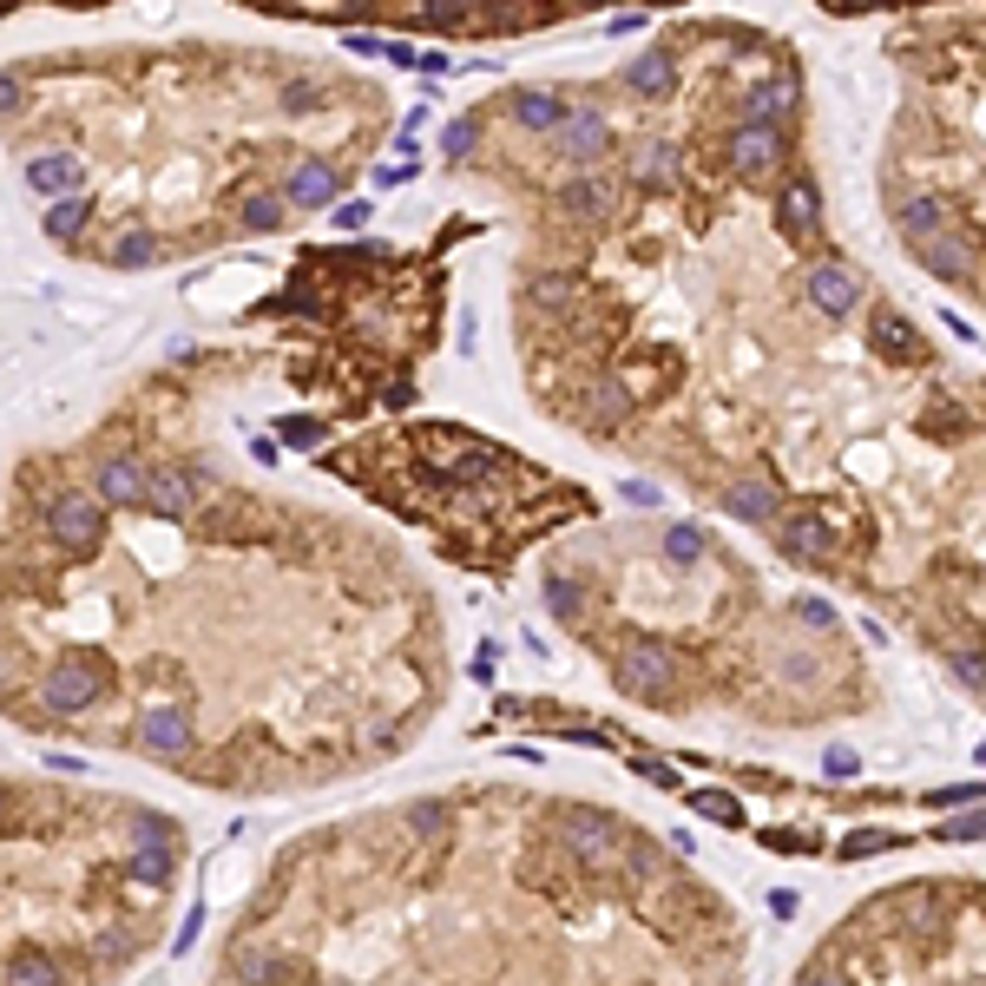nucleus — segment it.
I'll return each mask as SVG.
<instances>
[{
    "instance_id": "29",
    "label": "nucleus",
    "mask_w": 986,
    "mask_h": 986,
    "mask_svg": "<svg viewBox=\"0 0 986 986\" xmlns=\"http://www.w3.org/2000/svg\"><path fill=\"white\" fill-rule=\"evenodd\" d=\"M277 434L289 441V447H323V422H309V415H289V422H277Z\"/></svg>"
},
{
    "instance_id": "13",
    "label": "nucleus",
    "mask_w": 986,
    "mask_h": 986,
    "mask_svg": "<svg viewBox=\"0 0 986 986\" xmlns=\"http://www.w3.org/2000/svg\"><path fill=\"white\" fill-rule=\"evenodd\" d=\"M920 264L934 270V277H967L974 283V270H980V257H974V244H960V230H947V237H934V244H920Z\"/></svg>"
},
{
    "instance_id": "39",
    "label": "nucleus",
    "mask_w": 986,
    "mask_h": 986,
    "mask_svg": "<svg viewBox=\"0 0 986 986\" xmlns=\"http://www.w3.org/2000/svg\"><path fill=\"white\" fill-rule=\"evenodd\" d=\"M625 500H632V506H658V487H651V481H625Z\"/></svg>"
},
{
    "instance_id": "6",
    "label": "nucleus",
    "mask_w": 986,
    "mask_h": 986,
    "mask_svg": "<svg viewBox=\"0 0 986 986\" xmlns=\"http://www.w3.org/2000/svg\"><path fill=\"white\" fill-rule=\"evenodd\" d=\"M605 139H612V132H605L599 112H565L560 126H553V151H560L565 165H592V158L605 151Z\"/></svg>"
},
{
    "instance_id": "10",
    "label": "nucleus",
    "mask_w": 986,
    "mask_h": 986,
    "mask_svg": "<svg viewBox=\"0 0 986 986\" xmlns=\"http://www.w3.org/2000/svg\"><path fill=\"white\" fill-rule=\"evenodd\" d=\"M145 506H151V513H165V520H185V513L198 506L191 474H178V467H158V474H145Z\"/></svg>"
},
{
    "instance_id": "37",
    "label": "nucleus",
    "mask_w": 986,
    "mask_h": 986,
    "mask_svg": "<svg viewBox=\"0 0 986 986\" xmlns=\"http://www.w3.org/2000/svg\"><path fill=\"white\" fill-rule=\"evenodd\" d=\"M802 986H855L842 967H816V974H802Z\"/></svg>"
},
{
    "instance_id": "17",
    "label": "nucleus",
    "mask_w": 986,
    "mask_h": 986,
    "mask_svg": "<svg viewBox=\"0 0 986 986\" xmlns=\"http://www.w3.org/2000/svg\"><path fill=\"white\" fill-rule=\"evenodd\" d=\"M782 230L789 237H816V224H822V198H816V185H782Z\"/></svg>"
},
{
    "instance_id": "3",
    "label": "nucleus",
    "mask_w": 986,
    "mask_h": 986,
    "mask_svg": "<svg viewBox=\"0 0 986 986\" xmlns=\"http://www.w3.org/2000/svg\"><path fill=\"white\" fill-rule=\"evenodd\" d=\"M47 533H53V546L72 553V560L99 553V540H106L99 500H86V493H53V500H47Z\"/></svg>"
},
{
    "instance_id": "42",
    "label": "nucleus",
    "mask_w": 986,
    "mask_h": 986,
    "mask_svg": "<svg viewBox=\"0 0 986 986\" xmlns=\"http://www.w3.org/2000/svg\"><path fill=\"white\" fill-rule=\"evenodd\" d=\"M13 99H20V86H13V79H7V72H0V112H7V106H13Z\"/></svg>"
},
{
    "instance_id": "4",
    "label": "nucleus",
    "mask_w": 986,
    "mask_h": 986,
    "mask_svg": "<svg viewBox=\"0 0 986 986\" xmlns=\"http://www.w3.org/2000/svg\"><path fill=\"white\" fill-rule=\"evenodd\" d=\"M230 974H237L244 986H309V967H303L296 954L270 947V940H237Z\"/></svg>"
},
{
    "instance_id": "21",
    "label": "nucleus",
    "mask_w": 986,
    "mask_h": 986,
    "mask_svg": "<svg viewBox=\"0 0 986 986\" xmlns=\"http://www.w3.org/2000/svg\"><path fill=\"white\" fill-rule=\"evenodd\" d=\"M336 198V171L329 165H296L289 171V198L283 205H329Z\"/></svg>"
},
{
    "instance_id": "7",
    "label": "nucleus",
    "mask_w": 986,
    "mask_h": 986,
    "mask_svg": "<svg viewBox=\"0 0 986 986\" xmlns=\"http://www.w3.org/2000/svg\"><path fill=\"white\" fill-rule=\"evenodd\" d=\"M79 178H86V165L72 158V151H40L33 165H27V185L40 191V198H79Z\"/></svg>"
},
{
    "instance_id": "1",
    "label": "nucleus",
    "mask_w": 986,
    "mask_h": 986,
    "mask_svg": "<svg viewBox=\"0 0 986 986\" xmlns=\"http://www.w3.org/2000/svg\"><path fill=\"white\" fill-rule=\"evenodd\" d=\"M99 698H106V664H99V658H86V651L60 658V664L40 678V704L53 710V717H86Z\"/></svg>"
},
{
    "instance_id": "19",
    "label": "nucleus",
    "mask_w": 986,
    "mask_h": 986,
    "mask_svg": "<svg viewBox=\"0 0 986 986\" xmlns=\"http://www.w3.org/2000/svg\"><path fill=\"white\" fill-rule=\"evenodd\" d=\"M513 119H520L526 132H553V126L565 119V99H560V92H540V86H526V92L513 99Z\"/></svg>"
},
{
    "instance_id": "23",
    "label": "nucleus",
    "mask_w": 986,
    "mask_h": 986,
    "mask_svg": "<svg viewBox=\"0 0 986 986\" xmlns=\"http://www.w3.org/2000/svg\"><path fill=\"white\" fill-rule=\"evenodd\" d=\"M86 217H92V205H86V198H60V205H47V217H40V224H47V237H53V244H79Z\"/></svg>"
},
{
    "instance_id": "18",
    "label": "nucleus",
    "mask_w": 986,
    "mask_h": 986,
    "mask_svg": "<svg viewBox=\"0 0 986 986\" xmlns=\"http://www.w3.org/2000/svg\"><path fill=\"white\" fill-rule=\"evenodd\" d=\"M723 506H730L737 520H750V526H770L776 520V487L770 481H737V487L723 493Z\"/></svg>"
},
{
    "instance_id": "34",
    "label": "nucleus",
    "mask_w": 986,
    "mask_h": 986,
    "mask_svg": "<svg viewBox=\"0 0 986 986\" xmlns=\"http://www.w3.org/2000/svg\"><path fill=\"white\" fill-rule=\"evenodd\" d=\"M316 99H323V92H316L309 79H296V86H283V106H289V112H309Z\"/></svg>"
},
{
    "instance_id": "20",
    "label": "nucleus",
    "mask_w": 986,
    "mask_h": 986,
    "mask_svg": "<svg viewBox=\"0 0 986 986\" xmlns=\"http://www.w3.org/2000/svg\"><path fill=\"white\" fill-rule=\"evenodd\" d=\"M632 185H644V191L671 185V145L664 139H638L632 145Z\"/></svg>"
},
{
    "instance_id": "12",
    "label": "nucleus",
    "mask_w": 986,
    "mask_h": 986,
    "mask_svg": "<svg viewBox=\"0 0 986 986\" xmlns=\"http://www.w3.org/2000/svg\"><path fill=\"white\" fill-rule=\"evenodd\" d=\"M947 230H954V205H947V198H908V205H901V237H908V244H934V237H947Z\"/></svg>"
},
{
    "instance_id": "32",
    "label": "nucleus",
    "mask_w": 986,
    "mask_h": 986,
    "mask_svg": "<svg viewBox=\"0 0 986 986\" xmlns=\"http://www.w3.org/2000/svg\"><path fill=\"white\" fill-rule=\"evenodd\" d=\"M441 151H447V158H467V151H474V119H454L447 139H441Z\"/></svg>"
},
{
    "instance_id": "35",
    "label": "nucleus",
    "mask_w": 986,
    "mask_h": 986,
    "mask_svg": "<svg viewBox=\"0 0 986 986\" xmlns=\"http://www.w3.org/2000/svg\"><path fill=\"white\" fill-rule=\"evenodd\" d=\"M954 664H960V684H967V691H980V651H974V644H967V651H960V658H954Z\"/></svg>"
},
{
    "instance_id": "15",
    "label": "nucleus",
    "mask_w": 986,
    "mask_h": 986,
    "mask_svg": "<svg viewBox=\"0 0 986 986\" xmlns=\"http://www.w3.org/2000/svg\"><path fill=\"white\" fill-rule=\"evenodd\" d=\"M796 112V79L782 72V79H770V86H757L750 92V106H743V126H763V132H776V119H789Z\"/></svg>"
},
{
    "instance_id": "24",
    "label": "nucleus",
    "mask_w": 986,
    "mask_h": 986,
    "mask_svg": "<svg viewBox=\"0 0 986 986\" xmlns=\"http://www.w3.org/2000/svg\"><path fill=\"white\" fill-rule=\"evenodd\" d=\"M625 86H632V92H671V60H664V53L632 60V67H625Z\"/></svg>"
},
{
    "instance_id": "2",
    "label": "nucleus",
    "mask_w": 986,
    "mask_h": 986,
    "mask_svg": "<svg viewBox=\"0 0 986 986\" xmlns=\"http://www.w3.org/2000/svg\"><path fill=\"white\" fill-rule=\"evenodd\" d=\"M612 678H619L625 698H671V684H678V658H671L664 638H625Z\"/></svg>"
},
{
    "instance_id": "11",
    "label": "nucleus",
    "mask_w": 986,
    "mask_h": 986,
    "mask_svg": "<svg viewBox=\"0 0 986 986\" xmlns=\"http://www.w3.org/2000/svg\"><path fill=\"white\" fill-rule=\"evenodd\" d=\"M99 500L106 506H145V467L139 461H126V454H112V461H99Z\"/></svg>"
},
{
    "instance_id": "43",
    "label": "nucleus",
    "mask_w": 986,
    "mask_h": 986,
    "mask_svg": "<svg viewBox=\"0 0 986 986\" xmlns=\"http://www.w3.org/2000/svg\"><path fill=\"white\" fill-rule=\"evenodd\" d=\"M0 816H7V789H0Z\"/></svg>"
},
{
    "instance_id": "26",
    "label": "nucleus",
    "mask_w": 986,
    "mask_h": 986,
    "mask_svg": "<svg viewBox=\"0 0 986 986\" xmlns=\"http://www.w3.org/2000/svg\"><path fill=\"white\" fill-rule=\"evenodd\" d=\"M704 553H710L704 526H671V533H664V560L671 565H698Z\"/></svg>"
},
{
    "instance_id": "36",
    "label": "nucleus",
    "mask_w": 986,
    "mask_h": 986,
    "mask_svg": "<svg viewBox=\"0 0 986 986\" xmlns=\"http://www.w3.org/2000/svg\"><path fill=\"white\" fill-rule=\"evenodd\" d=\"M698 809H704V816H717V822H737V809H730L717 789H704V796H698Z\"/></svg>"
},
{
    "instance_id": "22",
    "label": "nucleus",
    "mask_w": 986,
    "mask_h": 986,
    "mask_svg": "<svg viewBox=\"0 0 986 986\" xmlns=\"http://www.w3.org/2000/svg\"><path fill=\"white\" fill-rule=\"evenodd\" d=\"M60 980H67V974H60L53 954H33V947H27V954L7 960V986H60Z\"/></svg>"
},
{
    "instance_id": "41",
    "label": "nucleus",
    "mask_w": 986,
    "mask_h": 986,
    "mask_svg": "<svg viewBox=\"0 0 986 986\" xmlns=\"http://www.w3.org/2000/svg\"><path fill=\"white\" fill-rule=\"evenodd\" d=\"M336 224H343V230H362V224H368V205H343V211H336Z\"/></svg>"
},
{
    "instance_id": "16",
    "label": "nucleus",
    "mask_w": 986,
    "mask_h": 986,
    "mask_svg": "<svg viewBox=\"0 0 986 986\" xmlns=\"http://www.w3.org/2000/svg\"><path fill=\"white\" fill-rule=\"evenodd\" d=\"M560 211L572 224H599V217H612V191L599 178H572V185H560Z\"/></svg>"
},
{
    "instance_id": "31",
    "label": "nucleus",
    "mask_w": 986,
    "mask_h": 986,
    "mask_svg": "<svg viewBox=\"0 0 986 986\" xmlns=\"http://www.w3.org/2000/svg\"><path fill=\"white\" fill-rule=\"evenodd\" d=\"M875 343H881V349H888V355H901V349L915 355V336H901V316H881V329H875Z\"/></svg>"
},
{
    "instance_id": "40",
    "label": "nucleus",
    "mask_w": 986,
    "mask_h": 986,
    "mask_svg": "<svg viewBox=\"0 0 986 986\" xmlns=\"http://www.w3.org/2000/svg\"><path fill=\"white\" fill-rule=\"evenodd\" d=\"M408 178H415V165H388V171L375 165V185H408Z\"/></svg>"
},
{
    "instance_id": "8",
    "label": "nucleus",
    "mask_w": 986,
    "mask_h": 986,
    "mask_svg": "<svg viewBox=\"0 0 986 986\" xmlns=\"http://www.w3.org/2000/svg\"><path fill=\"white\" fill-rule=\"evenodd\" d=\"M776 158H782V139H776V132L737 126V139H730V171H737V178H770Z\"/></svg>"
},
{
    "instance_id": "9",
    "label": "nucleus",
    "mask_w": 986,
    "mask_h": 986,
    "mask_svg": "<svg viewBox=\"0 0 986 986\" xmlns=\"http://www.w3.org/2000/svg\"><path fill=\"white\" fill-rule=\"evenodd\" d=\"M855 296H861V283H855L848 264H816V270H809V303H816L822 316H848Z\"/></svg>"
},
{
    "instance_id": "14",
    "label": "nucleus",
    "mask_w": 986,
    "mask_h": 986,
    "mask_svg": "<svg viewBox=\"0 0 986 986\" xmlns=\"http://www.w3.org/2000/svg\"><path fill=\"white\" fill-rule=\"evenodd\" d=\"M782 553H789V560H829L836 540H829V526H822L816 513H789V520H782Z\"/></svg>"
},
{
    "instance_id": "33",
    "label": "nucleus",
    "mask_w": 986,
    "mask_h": 986,
    "mask_svg": "<svg viewBox=\"0 0 986 986\" xmlns=\"http://www.w3.org/2000/svg\"><path fill=\"white\" fill-rule=\"evenodd\" d=\"M546 599H553V612H560V619H579V592H572V579H553V585H546Z\"/></svg>"
},
{
    "instance_id": "27",
    "label": "nucleus",
    "mask_w": 986,
    "mask_h": 986,
    "mask_svg": "<svg viewBox=\"0 0 986 986\" xmlns=\"http://www.w3.org/2000/svg\"><path fill=\"white\" fill-rule=\"evenodd\" d=\"M625 408H632V395H625V388H619V382L605 375V382L592 388V422H599V427H612V422H625Z\"/></svg>"
},
{
    "instance_id": "25",
    "label": "nucleus",
    "mask_w": 986,
    "mask_h": 986,
    "mask_svg": "<svg viewBox=\"0 0 986 986\" xmlns=\"http://www.w3.org/2000/svg\"><path fill=\"white\" fill-rule=\"evenodd\" d=\"M158 257V237L151 230H126L119 244H112V270H145Z\"/></svg>"
},
{
    "instance_id": "28",
    "label": "nucleus",
    "mask_w": 986,
    "mask_h": 986,
    "mask_svg": "<svg viewBox=\"0 0 986 986\" xmlns=\"http://www.w3.org/2000/svg\"><path fill=\"white\" fill-rule=\"evenodd\" d=\"M283 211H289V205H283L277 191H250V198H244V224H250V230H277Z\"/></svg>"
},
{
    "instance_id": "30",
    "label": "nucleus",
    "mask_w": 986,
    "mask_h": 986,
    "mask_svg": "<svg viewBox=\"0 0 986 986\" xmlns=\"http://www.w3.org/2000/svg\"><path fill=\"white\" fill-rule=\"evenodd\" d=\"M796 619H802L809 632H836V605H829V599H796Z\"/></svg>"
},
{
    "instance_id": "38",
    "label": "nucleus",
    "mask_w": 986,
    "mask_h": 986,
    "mask_svg": "<svg viewBox=\"0 0 986 986\" xmlns=\"http://www.w3.org/2000/svg\"><path fill=\"white\" fill-rule=\"evenodd\" d=\"M822 770H829V776H848V770H855V750H842V743H836V750L822 757Z\"/></svg>"
},
{
    "instance_id": "5",
    "label": "nucleus",
    "mask_w": 986,
    "mask_h": 986,
    "mask_svg": "<svg viewBox=\"0 0 986 986\" xmlns=\"http://www.w3.org/2000/svg\"><path fill=\"white\" fill-rule=\"evenodd\" d=\"M139 750H151V757H185L191 750V717H185V704H151V710H139Z\"/></svg>"
}]
</instances>
